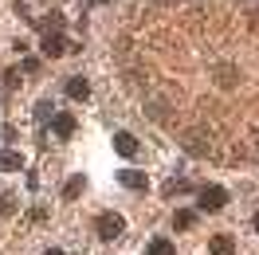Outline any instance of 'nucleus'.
Wrapping results in <instances>:
<instances>
[{"label": "nucleus", "instance_id": "nucleus-2", "mask_svg": "<svg viewBox=\"0 0 259 255\" xmlns=\"http://www.w3.org/2000/svg\"><path fill=\"white\" fill-rule=\"evenodd\" d=\"M196 204L204 208V212H220V208L228 204V192L220 189V185H208V189H200V196H196Z\"/></svg>", "mask_w": 259, "mask_h": 255}, {"label": "nucleus", "instance_id": "nucleus-13", "mask_svg": "<svg viewBox=\"0 0 259 255\" xmlns=\"http://www.w3.org/2000/svg\"><path fill=\"white\" fill-rule=\"evenodd\" d=\"M16 212V196L12 192H0V216H12Z\"/></svg>", "mask_w": 259, "mask_h": 255}, {"label": "nucleus", "instance_id": "nucleus-9", "mask_svg": "<svg viewBox=\"0 0 259 255\" xmlns=\"http://www.w3.org/2000/svg\"><path fill=\"white\" fill-rule=\"evenodd\" d=\"M87 189V177H71L63 185V200H79V192Z\"/></svg>", "mask_w": 259, "mask_h": 255}, {"label": "nucleus", "instance_id": "nucleus-11", "mask_svg": "<svg viewBox=\"0 0 259 255\" xmlns=\"http://www.w3.org/2000/svg\"><path fill=\"white\" fill-rule=\"evenodd\" d=\"M146 255H173V243H169V239H153L146 247Z\"/></svg>", "mask_w": 259, "mask_h": 255}, {"label": "nucleus", "instance_id": "nucleus-7", "mask_svg": "<svg viewBox=\"0 0 259 255\" xmlns=\"http://www.w3.org/2000/svg\"><path fill=\"white\" fill-rule=\"evenodd\" d=\"M20 165H24V157L16 149H0V173H16Z\"/></svg>", "mask_w": 259, "mask_h": 255}, {"label": "nucleus", "instance_id": "nucleus-15", "mask_svg": "<svg viewBox=\"0 0 259 255\" xmlns=\"http://www.w3.org/2000/svg\"><path fill=\"white\" fill-rule=\"evenodd\" d=\"M44 255H67V251H59V247H48V251H44Z\"/></svg>", "mask_w": 259, "mask_h": 255}, {"label": "nucleus", "instance_id": "nucleus-6", "mask_svg": "<svg viewBox=\"0 0 259 255\" xmlns=\"http://www.w3.org/2000/svg\"><path fill=\"white\" fill-rule=\"evenodd\" d=\"M67 95L75 98V102H87V98H91V82L87 79H67Z\"/></svg>", "mask_w": 259, "mask_h": 255}, {"label": "nucleus", "instance_id": "nucleus-14", "mask_svg": "<svg viewBox=\"0 0 259 255\" xmlns=\"http://www.w3.org/2000/svg\"><path fill=\"white\" fill-rule=\"evenodd\" d=\"M161 192H165V196H177V192H189V185H185V181H169Z\"/></svg>", "mask_w": 259, "mask_h": 255}, {"label": "nucleus", "instance_id": "nucleus-1", "mask_svg": "<svg viewBox=\"0 0 259 255\" xmlns=\"http://www.w3.org/2000/svg\"><path fill=\"white\" fill-rule=\"evenodd\" d=\"M122 232H126V220H122L118 212H102V216H98V239H102V243H114Z\"/></svg>", "mask_w": 259, "mask_h": 255}, {"label": "nucleus", "instance_id": "nucleus-4", "mask_svg": "<svg viewBox=\"0 0 259 255\" xmlns=\"http://www.w3.org/2000/svg\"><path fill=\"white\" fill-rule=\"evenodd\" d=\"M118 185H126V189H149L146 173H138V169H122V173H118Z\"/></svg>", "mask_w": 259, "mask_h": 255}, {"label": "nucleus", "instance_id": "nucleus-8", "mask_svg": "<svg viewBox=\"0 0 259 255\" xmlns=\"http://www.w3.org/2000/svg\"><path fill=\"white\" fill-rule=\"evenodd\" d=\"M63 51H67V39H63V35H55V32L44 35V55H63Z\"/></svg>", "mask_w": 259, "mask_h": 255}, {"label": "nucleus", "instance_id": "nucleus-3", "mask_svg": "<svg viewBox=\"0 0 259 255\" xmlns=\"http://www.w3.org/2000/svg\"><path fill=\"white\" fill-rule=\"evenodd\" d=\"M114 149H118L122 157H138V138L126 134V130H118V134H114Z\"/></svg>", "mask_w": 259, "mask_h": 255}, {"label": "nucleus", "instance_id": "nucleus-10", "mask_svg": "<svg viewBox=\"0 0 259 255\" xmlns=\"http://www.w3.org/2000/svg\"><path fill=\"white\" fill-rule=\"evenodd\" d=\"M55 134H59V138H71V134H75V118H71V114H55Z\"/></svg>", "mask_w": 259, "mask_h": 255}, {"label": "nucleus", "instance_id": "nucleus-12", "mask_svg": "<svg viewBox=\"0 0 259 255\" xmlns=\"http://www.w3.org/2000/svg\"><path fill=\"white\" fill-rule=\"evenodd\" d=\"M193 224H196V212H177V216H173V228H177V232L193 228Z\"/></svg>", "mask_w": 259, "mask_h": 255}, {"label": "nucleus", "instance_id": "nucleus-16", "mask_svg": "<svg viewBox=\"0 0 259 255\" xmlns=\"http://www.w3.org/2000/svg\"><path fill=\"white\" fill-rule=\"evenodd\" d=\"M255 232H259V212H255Z\"/></svg>", "mask_w": 259, "mask_h": 255}, {"label": "nucleus", "instance_id": "nucleus-5", "mask_svg": "<svg viewBox=\"0 0 259 255\" xmlns=\"http://www.w3.org/2000/svg\"><path fill=\"white\" fill-rule=\"evenodd\" d=\"M208 251H212V255H232V251H236V239L220 232V236H212V239H208Z\"/></svg>", "mask_w": 259, "mask_h": 255}]
</instances>
